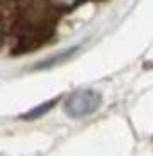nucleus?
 <instances>
[{
    "label": "nucleus",
    "mask_w": 153,
    "mask_h": 156,
    "mask_svg": "<svg viewBox=\"0 0 153 156\" xmlns=\"http://www.w3.org/2000/svg\"><path fill=\"white\" fill-rule=\"evenodd\" d=\"M56 104V98L55 100H51V102H48V104H43L41 107H38V109H32V112H29V114H26V115H22L24 119H29V117H38V115H41V114H44L46 110H49L51 107Z\"/></svg>",
    "instance_id": "1"
}]
</instances>
